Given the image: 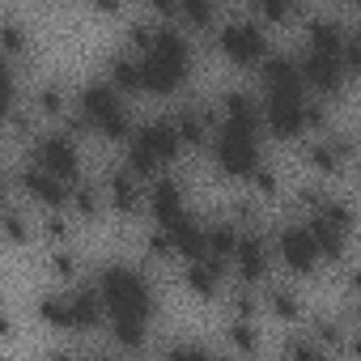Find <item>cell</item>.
Returning <instances> with one entry per match:
<instances>
[{
	"mask_svg": "<svg viewBox=\"0 0 361 361\" xmlns=\"http://www.w3.org/2000/svg\"><path fill=\"white\" fill-rule=\"evenodd\" d=\"M281 361H331V353H327V344H319V340L306 331V336H289V340H285Z\"/></svg>",
	"mask_w": 361,
	"mask_h": 361,
	"instance_id": "cell-24",
	"label": "cell"
},
{
	"mask_svg": "<svg viewBox=\"0 0 361 361\" xmlns=\"http://www.w3.org/2000/svg\"><path fill=\"white\" fill-rule=\"evenodd\" d=\"M166 361H217L204 344H170L166 348Z\"/></svg>",
	"mask_w": 361,
	"mask_h": 361,
	"instance_id": "cell-31",
	"label": "cell"
},
{
	"mask_svg": "<svg viewBox=\"0 0 361 361\" xmlns=\"http://www.w3.org/2000/svg\"><path fill=\"white\" fill-rule=\"evenodd\" d=\"M217 361H238V357H217Z\"/></svg>",
	"mask_w": 361,
	"mask_h": 361,
	"instance_id": "cell-41",
	"label": "cell"
},
{
	"mask_svg": "<svg viewBox=\"0 0 361 361\" xmlns=\"http://www.w3.org/2000/svg\"><path fill=\"white\" fill-rule=\"evenodd\" d=\"M106 81L119 94H145V64L136 51H111L106 56Z\"/></svg>",
	"mask_w": 361,
	"mask_h": 361,
	"instance_id": "cell-16",
	"label": "cell"
},
{
	"mask_svg": "<svg viewBox=\"0 0 361 361\" xmlns=\"http://www.w3.org/2000/svg\"><path fill=\"white\" fill-rule=\"evenodd\" d=\"M68 306H73V331H98L102 319H106V306H102L98 285L73 289V293H68Z\"/></svg>",
	"mask_w": 361,
	"mask_h": 361,
	"instance_id": "cell-17",
	"label": "cell"
},
{
	"mask_svg": "<svg viewBox=\"0 0 361 361\" xmlns=\"http://www.w3.org/2000/svg\"><path fill=\"white\" fill-rule=\"evenodd\" d=\"M251 188H255L259 196H276V174H272L268 166H259V170L251 174Z\"/></svg>",
	"mask_w": 361,
	"mask_h": 361,
	"instance_id": "cell-36",
	"label": "cell"
},
{
	"mask_svg": "<svg viewBox=\"0 0 361 361\" xmlns=\"http://www.w3.org/2000/svg\"><path fill=\"white\" fill-rule=\"evenodd\" d=\"M357 319H361V302H357Z\"/></svg>",
	"mask_w": 361,
	"mask_h": 361,
	"instance_id": "cell-43",
	"label": "cell"
},
{
	"mask_svg": "<svg viewBox=\"0 0 361 361\" xmlns=\"http://www.w3.org/2000/svg\"><path fill=\"white\" fill-rule=\"evenodd\" d=\"M259 128H247V123H234V119H221V128L213 132V161L221 174L230 178H251L264 161H259Z\"/></svg>",
	"mask_w": 361,
	"mask_h": 361,
	"instance_id": "cell-6",
	"label": "cell"
},
{
	"mask_svg": "<svg viewBox=\"0 0 361 361\" xmlns=\"http://www.w3.org/2000/svg\"><path fill=\"white\" fill-rule=\"evenodd\" d=\"M348 353H353V361H361V331L348 336Z\"/></svg>",
	"mask_w": 361,
	"mask_h": 361,
	"instance_id": "cell-37",
	"label": "cell"
},
{
	"mask_svg": "<svg viewBox=\"0 0 361 361\" xmlns=\"http://www.w3.org/2000/svg\"><path fill=\"white\" fill-rule=\"evenodd\" d=\"M98 293L106 306V327H149L157 310L149 276L132 264H106L98 272Z\"/></svg>",
	"mask_w": 361,
	"mask_h": 361,
	"instance_id": "cell-2",
	"label": "cell"
},
{
	"mask_svg": "<svg viewBox=\"0 0 361 361\" xmlns=\"http://www.w3.org/2000/svg\"><path fill=\"white\" fill-rule=\"evenodd\" d=\"M43 234L56 238V243H68V221H64V213H47V217H43Z\"/></svg>",
	"mask_w": 361,
	"mask_h": 361,
	"instance_id": "cell-35",
	"label": "cell"
},
{
	"mask_svg": "<svg viewBox=\"0 0 361 361\" xmlns=\"http://www.w3.org/2000/svg\"><path fill=\"white\" fill-rule=\"evenodd\" d=\"M77 111L90 119L94 136H102V140L128 145V140L136 136V128H132V111H128L123 94H119L111 81H90V85L77 94Z\"/></svg>",
	"mask_w": 361,
	"mask_h": 361,
	"instance_id": "cell-5",
	"label": "cell"
},
{
	"mask_svg": "<svg viewBox=\"0 0 361 361\" xmlns=\"http://www.w3.org/2000/svg\"><path fill=\"white\" fill-rule=\"evenodd\" d=\"M310 336H314L319 344H340V340H348L336 319H314V323H310Z\"/></svg>",
	"mask_w": 361,
	"mask_h": 361,
	"instance_id": "cell-32",
	"label": "cell"
},
{
	"mask_svg": "<svg viewBox=\"0 0 361 361\" xmlns=\"http://www.w3.org/2000/svg\"><path fill=\"white\" fill-rule=\"evenodd\" d=\"M276 259H281L293 276H314V272H319L323 255H319V247H314L306 221H293V226H281V230H276Z\"/></svg>",
	"mask_w": 361,
	"mask_h": 361,
	"instance_id": "cell-9",
	"label": "cell"
},
{
	"mask_svg": "<svg viewBox=\"0 0 361 361\" xmlns=\"http://www.w3.org/2000/svg\"><path fill=\"white\" fill-rule=\"evenodd\" d=\"M5 234H9V243H26V238H30V226L22 221V209H18V204L5 209Z\"/></svg>",
	"mask_w": 361,
	"mask_h": 361,
	"instance_id": "cell-33",
	"label": "cell"
},
{
	"mask_svg": "<svg viewBox=\"0 0 361 361\" xmlns=\"http://www.w3.org/2000/svg\"><path fill=\"white\" fill-rule=\"evenodd\" d=\"M221 276H226V264H217V259H196L183 272V281H188V289L196 298H217L221 293Z\"/></svg>",
	"mask_w": 361,
	"mask_h": 361,
	"instance_id": "cell-19",
	"label": "cell"
},
{
	"mask_svg": "<svg viewBox=\"0 0 361 361\" xmlns=\"http://www.w3.org/2000/svg\"><path fill=\"white\" fill-rule=\"evenodd\" d=\"M106 209V196L94 188V183H77L73 188V200H68V213H77L81 221H98Z\"/></svg>",
	"mask_w": 361,
	"mask_h": 361,
	"instance_id": "cell-21",
	"label": "cell"
},
{
	"mask_svg": "<svg viewBox=\"0 0 361 361\" xmlns=\"http://www.w3.org/2000/svg\"><path fill=\"white\" fill-rule=\"evenodd\" d=\"M39 319L56 331H73V306H68V293H47L39 298Z\"/></svg>",
	"mask_w": 361,
	"mask_h": 361,
	"instance_id": "cell-22",
	"label": "cell"
},
{
	"mask_svg": "<svg viewBox=\"0 0 361 361\" xmlns=\"http://www.w3.org/2000/svg\"><path fill=\"white\" fill-rule=\"evenodd\" d=\"M264 77V132H272L276 140H298L306 132V81H302V64L285 51H272L259 68Z\"/></svg>",
	"mask_w": 361,
	"mask_h": 361,
	"instance_id": "cell-1",
	"label": "cell"
},
{
	"mask_svg": "<svg viewBox=\"0 0 361 361\" xmlns=\"http://www.w3.org/2000/svg\"><path fill=\"white\" fill-rule=\"evenodd\" d=\"M306 230H310V238H314V247H319L323 259H340V255H344V247H348V230H340L331 217L310 213V217H306Z\"/></svg>",
	"mask_w": 361,
	"mask_h": 361,
	"instance_id": "cell-18",
	"label": "cell"
},
{
	"mask_svg": "<svg viewBox=\"0 0 361 361\" xmlns=\"http://www.w3.org/2000/svg\"><path fill=\"white\" fill-rule=\"evenodd\" d=\"M166 234H170V247H174V255H183L188 264H196V259H209V226H200L192 213H188L183 221H174Z\"/></svg>",
	"mask_w": 361,
	"mask_h": 361,
	"instance_id": "cell-15",
	"label": "cell"
},
{
	"mask_svg": "<svg viewBox=\"0 0 361 361\" xmlns=\"http://www.w3.org/2000/svg\"><path fill=\"white\" fill-rule=\"evenodd\" d=\"M238 243H243V230H238L234 221H213V226H209V259H217V264L230 268Z\"/></svg>",
	"mask_w": 361,
	"mask_h": 361,
	"instance_id": "cell-20",
	"label": "cell"
},
{
	"mask_svg": "<svg viewBox=\"0 0 361 361\" xmlns=\"http://www.w3.org/2000/svg\"><path fill=\"white\" fill-rule=\"evenodd\" d=\"M30 111L35 115H68V94L56 85V81H47V85H39L35 94H30Z\"/></svg>",
	"mask_w": 361,
	"mask_h": 361,
	"instance_id": "cell-23",
	"label": "cell"
},
{
	"mask_svg": "<svg viewBox=\"0 0 361 361\" xmlns=\"http://www.w3.org/2000/svg\"><path fill=\"white\" fill-rule=\"evenodd\" d=\"M348 285H353V293L361 298V268H353V276H348Z\"/></svg>",
	"mask_w": 361,
	"mask_h": 361,
	"instance_id": "cell-38",
	"label": "cell"
},
{
	"mask_svg": "<svg viewBox=\"0 0 361 361\" xmlns=\"http://www.w3.org/2000/svg\"><path fill=\"white\" fill-rule=\"evenodd\" d=\"M298 64H302V81H306V90H314V94H323V98H331V94H340L344 90V56H331V51H302L298 56Z\"/></svg>",
	"mask_w": 361,
	"mask_h": 361,
	"instance_id": "cell-10",
	"label": "cell"
},
{
	"mask_svg": "<svg viewBox=\"0 0 361 361\" xmlns=\"http://www.w3.org/2000/svg\"><path fill=\"white\" fill-rule=\"evenodd\" d=\"M174 26H183L188 35L192 30H209L213 26V9L209 5H178L174 9Z\"/></svg>",
	"mask_w": 361,
	"mask_h": 361,
	"instance_id": "cell-27",
	"label": "cell"
},
{
	"mask_svg": "<svg viewBox=\"0 0 361 361\" xmlns=\"http://www.w3.org/2000/svg\"><path fill=\"white\" fill-rule=\"evenodd\" d=\"M47 361H73V357H64V353H51V357H47Z\"/></svg>",
	"mask_w": 361,
	"mask_h": 361,
	"instance_id": "cell-40",
	"label": "cell"
},
{
	"mask_svg": "<svg viewBox=\"0 0 361 361\" xmlns=\"http://www.w3.org/2000/svg\"><path fill=\"white\" fill-rule=\"evenodd\" d=\"M259 18L264 22H272V26H285V22H293V18H302L293 5H281V0H264L259 5Z\"/></svg>",
	"mask_w": 361,
	"mask_h": 361,
	"instance_id": "cell-30",
	"label": "cell"
},
{
	"mask_svg": "<svg viewBox=\"0 0 361 361\" xmlns=\"http://www.w3.org/2000/svg\"><path fill=\"white\" fill-rule=\"evenodd\" d=\"M234 276L251 289V285H259V281H268V272H272V247H268V238L259 234V230H243V243H238V251H234Z\"/></svg>",
	"mask_w": 361,
	"mask_h": 361,
	"instance_id": "cell-12",
	"label": "cell"
},
{
	"mask_svg": "<svg viewBox=\"0 0 361 361\" xmlns=\"http://www.w3.org/2000/svg\"><path fill=\"white\" fill-rule=\"evenodd\" d=\"M149 213H153L157 230H170L174 221H183L188 217V192H183V183L170 178V174H157L153 188H149Z\"/></svg>",
	"mask_w": 361,
	"mask_h": 361,
	"instance_id": "cell-13",
	"label": "cell"
},
{
	"mask_svg": "<svg viewBox=\"0 0 361 361\" xmlns=\"http://www.w3.org/2000/svg\"><path fill=\"white\" fill-rule=\"evenodd\" d=\"M357 183H361V174H357Z\"/></svg>",
	"mask_w": 361,
	"mask_h": 361,
	"instance_id": "cell-44",
	"label": "cell"
},
{
	"mask_svg": "<svg viewBox=\"0 0 361 361\" xmlns=\"http://www.w3.org/2000/svg\"><path fill=\"white\" fill-rule=\"evenodd\" d=\"M264 302H268V310H272L276 319H285V323H293V319L302 314L298 293H293V289H285V285H268V289H264Z\"/></svg>",
	"mask_w": 361,
	"mask_h": 361,
	"instance_id": "cell-25",
	"label": "cell"
},
{
	"mask_svg": "<svg viewBox=\"0 0 361 361\" xmlns=\"http://www.w3.org/2000/svg\"><path fill=\"white\" fill-rule=\"evenodd\" d=\"M90 361H115V357H111V353H94Z\"/></svg>",
	"mask_w": 361,
	"mask_h": 361,
	"instance_id": "cell-39",
	"label": "cell"
},
{
	"mask_svg": "<svg viewBox=\"0 0 361 361\" xmlns=\"http://www.w3.org/2000/svg\"><path fill=\"white\" fill-rule=\"evenodd\" d=\"M102 196H106V204H111L119 217H140V209L149 204V192H140V178H136L128 166H115V170L106 174Z\"/></svg>",
	"mask_w": 361,
	"mask_h": 361,
	"instance_id": "cell-14",
	"label": "cell"
},
{
	"mask_svg": "<svg viewBox=\"0 0 361 361\" xmlns=\"http://www.w3.org/2000/svg\"><path fill=\"white\" fill-rule=\"evenodd\" d=\"M51 272H56L60 281H77V272H81V264H77V255H73V251H64V247H56V251H51Z\"/></svg>",
	"mask_w": 361,
	"mask_h": 361,
	"instance_id": "cell-29",
	"label": "cell"
},
{
	"mask_svg": "<svg viewBox=\"0 0 361 361\" xmlns=\"http://www.w3.org/2000/svg\"><path fill=\"white\" fill-rule=\"evenodd\" d=\"M357 149H361V132H357Z\"/></svg>",
	"mask_w": 361,
	"mask_h": 361,
	"instance_id": "cell-42",
	"label": "cell"
},
{
	"mask_svg": "<svg viewBox=\"0 0 361 361\" xmlns=\"http://www.w3.org/2000/svg\"><path fill=\"white\" fill-rule=\"evenodd\" d=\"M18 188H22V196H26V200L43 204L47 213H64V209H68V200H73V188H68V183H60L56 174L39 170L35 161H30L26 170H18Z\"/></svg>",
	"mask_w": 361,
	"mask_h": 361,
	"instance_id": "cell-11",
	"label": "cell"
},
{
	"mask_svg": "<svg viewBox=\"0 0 361 361\" xmlns=\"http://www.w3.org/2000/svg\"><path fill=\"white\" fill-rule=\"evenodd\" d=\"M0 47H5V56H9V60L26 47V30H22V22H18V18H5V22H0Z\"/></svg>",
	"mask_w": 361,
	"mask_h": 361,
	"instance_id": "cell-28",
	"label": "cell"
},
{
	"mask_svg": "<svg viewBox=\"0 0 361 361\" xmlns=\"http://www.w3.org/2000/svg\"><path fill=\"white\" fill-rule=\"evenodd\" d=\"M230 310H234V319H251V314H255V293L243 285V289L230 298Z\"/></svg>",
	"mask_w": 361,
	"mask_h": 361,
	"instance_id": "cell-34",
	"label": "cell"
},
{
	"mask_svg": "<svg viewBox=\"0 0 361 361\" xmlns=\"http://www.w3.org/2000/svg\"><path fill=\"white\" fill-rule=\"evenodd\" d=\"M226 336H230V344H234L243 357H255V353H259V331H255V323H251V319H234Z\"/></svg>",
	"mask_w": 361,
	"mask_h": 361,
	"instance_id": "cell-26",
	"label": "cell"
},
{
	"mask_svg": "<svg viewBox=\"0 0 361 361\" xmlns=\"http://www.w3.org/2000/svg\"><path fill=\"white\" fill-rule=\"evenodd\" d=\"M145 64V94H157V98H170L178 94V85L188 81L192 73V39L183 26H174V22H161L153 47L140 56Z\"/></svg>",
	"mask_w": 361,
	"mask_h": 361,
	"instance_id": "cell-3",
	"label": "cell"
},
{
	"mask_svg": "<svg viewBox=\"0 0 361 361\" xmlns=\"http://www.w3.org/2000/svg\"><path fill=\"white\" fill-rule=\"evenodd\" d=\"M35 166L56 174L60 183H68V188L81 183V149H77V140L68 132H43L35 140Z\"/></svg>",
	"mask_w": 361,
	"mask_h": 361,
	"instance_id": "cell-8",
	"label": "cell"
},
{
	"mask_svg": "<svg viewBox=\"0 0 361 361\" xmlns=\"http://www.w3.org/2000/svg\"><path fill=\"white\" fill-rule=\"evenodd\" d=\"M178 153H183V136H178L174 119L170 115H157V119H145L136 128V136L128 140L123 166L136 178H157V170L170 166V161H178Z\"/></svg>",
	"mask_w": 361,
	"mask_h": 361,
	"instance_id": "cell-4",
	"label": "cell"
},
{
	"mask_svg": "<svg viewBox=\"0 0 361 361\" xmlns=\"http://www.w3.org/2000/svg\"><path fill=\"white\" fill-rule=\"evenodd\" d=\"M217 47L230 64L238 68H251V64H264L272 51H268V30L255 22V18H230L221 30H217Z\"/></svg>",
	"mask_w": 361,
	"mask_h": 361,
	"instance_id": "cell-7",
	"label": "cell"
}]
</instances>
